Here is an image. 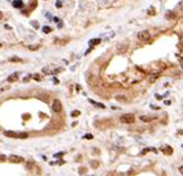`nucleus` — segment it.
I'll return each instance as SVG.
<instances>
[{
  "label": "nucleus",
  "mask_w": 183,
  "mask_h": 176,
  "mask_svg": "<svg viewBox=\"0 0 183 176\" xmlns=\"http://www.w3.org/2000/svg\"><path fill=\"white\" fill-rule=\"evenodd\" d=\"M29 80H30V77H25L24 78V82H29Z\"/></svg>",
  "instance_id": "nucleus-27"
},
{
  "label": "nucleus",
  "mask_w": 183,
  "mask_h": 176,
  "mask_svg": "<svg viewBox=\"0 0 183 176\" xmlns=\"http://www.w3.org/2000/svg\"><path fill=\"white\" fill-rule=\"evenodd\" d=\"M33 77H34V80H36V81H40V76H38V74H34Z\"/></svg>",
  "instance_id": "nucleus-23"
},
{
  "label": "nucleus",
  "mask_w": 183,
  "mask_h": 176,
  "mask_svg": "<svg viewBox=\"0 0 183 176\" xmlns=\"http://www.w3.org/2000/svg\"><path fill=\"white\" fill-rule=\"evenodd\" d=\"M178 8H180V9H183V2H182V3H179V4H178Z\"/></svg>",
  "instance_id": "nucleus-29"
},
{
  "label": "nucleus",
  "mask_w": 183,
  "mask_h": 176,
  "mask_svg": "<svg viewBox=\"0 0 183 176\" xmlns=\"http://www.w3.org/2000/svg\"><path fill=\"white\" fill-rule=\"evenodd\" d=\"M100 42H101V39H100V38H94V39H91V41H90L88 43H90V46H91V47H94V46L99 45Z\"/></svg>",
  "instance_id": "nucleus-9"
},
{
  "label": "nucleus",
  "mask_w": 183,
  "mask_h": 176,
  "mask_svg": "<svg viewBox=\"0 0 183 176\" xmlns=\"http://www.w3.org/2000/svg\"><path fill=\"white\" fill-rule=\"evenodd\" d=\"M79 115H80V112H79L78 110H74V111L72 112V116H73V117H77V116H79Z\"/></svg>",
  "instance_id": "nucleus-18"
},
{
  "label": "nucleus",
  "mask_w": 183,
  "mask_h": 176,
  "mask_svg": "<svg viewBox=\"0 0 183 176\" xmlns=\"http://www.w3.org/2000/svg\"><path fill=\"white\" fill-rule=\"evenodd\" d=\"M182 147H183V145H182Z\"/></svg>",
  "instance_id": "nucleus-32"
},
{
  "label": "nucleus",
  "mask_w": 183,
  "mask_h": 176,
  "mask_svg": "<svg viewBox=\"0 0 183 176\" xmlns=\"http://www.w3.org/2000/svg\"><path fill=\"white\" fill-rule=\"evenodd\" d=\"M4 134H5L7 137H13V138H17V133H16V132H12V130H5Z\"/></svg>",
  "instance_id": "nucleus-10"
},
{
  "label": "nucleus",
  "mask_w": 183,
  "mask_h": 176,
  "mask_svg": "<svg viewBox=\"0 0 183 176\" xmlns=\"http://www.w3.org/2000/svg\"><path fill=\"white\" fill-rule=\"evenodd\" d=\"M43 31H44L46 34H48V33H51V31H52V29H51L49 26H43Z\"/></svg>",
  "instance_id": "nucleus-17"
},
{
  "label": "nucleus",
  "mask_w": 183,
  "mask_h": 176,
  "mask_svg": "<svg viewBox=\"0 0 183 176\" xmlns=\"http://www.w3.org/2000/svg\"><path fill=\"white\" fill-rule=\"evenodd\" d=\"M134 120H135V116L133 113H125V115L119 116V121L124 124H133Z\"/></svg>",
  "instance_id": "nucleus-1"
},
{
  "label": "nucleus",
  "mask_w": 183,
  "mask_h": 176,
  "mask_svg": "<svg viewBox=\"0 0 183 176\" xmlns=\"http://www.w3.org/2000/svg\"><path fill=\"white\" fill-rule=\"evenodd\" d=\"M138 38H139V41H149L151 39V33L148 30H143V31H140L138 34Z\"/></svg>",
  "instance_id": "nucleus-2"
},
{
  "label": "nucleus",
  "mask_w": 183,
  "mask_h": 176,
  "mask_svg": "<svg viewBox=\"0 0 183 176\" xmlns=\"http://www.w3.org/2000/svg\"><path fill=\"white\" fill-rule=\"evenodd\" d=\"M61 5H63V4H61V2H56V7H57V8H60Z\"/></svg>",
  "instance_id": "nucleus-26"
},
{
  "label": "nucleus",
  "mask_w": 183,
  "mask_h": 176,
  "mask_svg": "<svg viewBox=\"0 0 183 176\" xmlns=\"http://www.w3.org/2000/svg\"><path fill=\"white\" fill-rule=\"evenodd\" d=\"M9 161L12 163H19V162H22L24 159L21 158V156H18V155H11L9 156Z\"/></svg>",
  "instance_id": "nucleus-5"
},
{
  "label": "nucleus",
  "mask_w": 183,
  "mask_h": 176,
  "mask_svg": "<svg viewBox=\"0 0 183 176\" xmlns=\"http://www.w3.org/2000/svg\"><path fill=\"white\" fill-rule=\"evenodd\" d=\"M31 26H33V28H35V29H38V28H39V24H38V22H35V21H31Z\"/></svg>",
  "instance_id": "nucleus-21"
},
{
  "label": "nucleus",
  "mask_w": 183,
  "mask_h": 176,
  "mask_svg": "<svg viewBox=\"0 0 183 176\" xmlns=\"http://www.w3.org/2000/svg\"><path fill=\"white\" fill-rule=\"evenodd\" d=\"M83 138H88V140H91V138H92V134H86V136L83 137Z\"/></svg>",
  "instance_id": "nucleus-24"
},
{
  "label": "nucleus",
  "mask_w": 183,
  "mask_h": 176,
  "mask_svg": "<svg viewBox=\"0 0 183 176\" xmlns=\"http://www.w3.org/2000/svg\"><path fill=\"white\" fill-rule=\"evenodd\" d=\"M8 61H11V63H22L24 60L21 57H18V56H12V57H9Z\"/></svg>",
  "instance_id": "nucleus-7"
},
{
  "label": "nucleus",
  "mask_w": 183,
  "mask_h": 176,
  "mask_svg": "<svg viewBox=\"0 0 183 176\" xmlns=\"http://www.w3.org/2000/svg\"><path fill=\"white\" fill-rule=\"evenodd\" d=\"M116 99H117V101H124V102H126V98H125V96H119V95H117Z\"/></svg>",
  "instance_id": "nucleus-19"
},
{
  "label": "nucleus",
  "mask_w": 183,
  "mask_h": 176,
  "mask_svg": "<svg viewBox=\"0 0 183 176\" xmlns=\"http://www.w3.org/2000/svg\"><path fill=\"white\" fill-rule=\"evenodd\" d=\"M174 17H175V14H174L173 12H168V13H166V18H168V20H170V18H174Z\"/></svg>",
  "instance_id": "nucleus-16"
},
{
  "label": "nucleus",
  "mask_w": 183,
  "mask_h": 176,
  "mask_svg": "<svg viewBox=\"0 0 183 176\" xmlns=\"http://www.w3.org/2000/svg\"><path fill=\"white\" fill-rule=\"evenodd\" d=\"M63 155H64V153H56L53 156L55 158H63Z\"/></svg>",
  "instance_id": "nucleus-20"
},
{
  "label": "nucleus",
  "mask_w": 183,
  "mask_h": 176,
  "mask_svg": "<svg viewBox=\"0 0 183 176\" xmlns=\"http://www.w3.org/2000/svg\"><path fill=\"white\" fill-rule=\"evenodd\" d=\"M179 171H180V172L183 173V166H182V167H179Z\"/></svg>",
  "instance_id": "nucleus-31"
},
{
  "label": "nucleus",
  "mask_w": 183,
  "mask_h": 176,
  "mask_svg": "<svg viewBox=\"0 0 183 176\" xmlns=\"http://www.w3.org/2000/svg\"><path fill=\"white\" fill-rule=\"evenodd\" d=\"M5 159H7V156L3 155V154H0V162H5Z\"/></svg>",
  "instance_id": "nucleus-22"
},
{
  "label": "nucleus",
  "mask_w": 183,
  "mask_h": 176,
  "mask_svg": "<svg viewBox=\"0 0 183 176\" xmlns=\"http://www.w3.org/2000/svg\"><path fill=\"white\" fill-rule=\"evenodd\" d=\"M27 48H29L30 51H36V50L39 48V45H29Z\"/></svg>",
  "instance_id": "nucleus-14"
},
{
  "label": "nucleus",
  "mask_w": 183,
  "mask_h": 176,
  "mask_svg": "<svg viewBox=\"0 0 183 176\" xmlns=\"http://www.w3.org/2000/svg\"><path fill=\"white\" fill-rule=\"evenodd\" d=\"M126 50H127V46H126V45H125V46H119V47H118V52H121V54L126 52Z\"/></svg>",
  "instance_id": "nucleus-15"
},
{
  "label": "nucleus",
  "mask_w": 183,
  "mask_h": 176,
  "mask_svg": "<svg viewBox=\"0 0 183 176\" xmlns=\"http://www.w3.org/2000/svg\"><path fill=\"white\" fill-rule=\"evenodd\" d=\"M17 78H18V74H17V73H12V74L8 77V80H7V81H8V82H16V81H17Z\"/></svg>",
  "instance_id": "nucleus-8"
},
{
  "label": "nucleus",
  "mask_w": 183,
  "mask_h": 176,
  "mask_svg": "<svg viewBox=\"0 0 183 176\" xmlns=\"http://www.w3.org/2000/svg\"><path fill=\"white\" fill-rule=\"evenodd\" d=\"M160 76V73H155V74H151L149 76V82H155L157 80V77Z\"/></svg>",
  "instance_id": "nucleus-12"
},
{
  "label": "nucleus",
  "mask_w": 183,
  "mask_h": 176,
  "mask_svg": "<svg viewBox=\"0 0 183 176\" xmlns=\"http://www.w3.org/2000/svg\"><path fill=\"white\" fill-rule=\"evenodd\" d=\"M179 64H180V68L183 69V57H180V60H179Z\"/></svg>",
  "instance_id": "nucleus-25"
},
{
  "label": "nucleus",
  "mask_w": 183,
  "mask_h": 176,
  "mask_svg": "<svg viewBox=\"0 0 183 176\" xmlns=\"http://www.w3.org/2000/svg\"><path fill=\"white\" fill-rule=\"evenodd\" d=\"M161 151L164 153L165 155H171L173 154V147L169 146V145H164V146L161 147Z\"/></svg>",
  "instance_id": "nucleus-4"
},
{
  "label": "nucleus",
  "mask_w": 183,
  "mask_h": 176,
  "mask_svg": "<svg viewBox=\"0 0 183 176\" xmlns=\"http://www.w3.org/2000/svg\"><path fill=\"white\" fill-rule=\"evenodd\" d=\"M152 119H153L152 116H140V120L141 121H146V123H151Z\"/></svg>",
  "instance_id": "nucleus-11"
},
{
  "label": "nucleus",
  "mask_w": 183,
  "mask_h": 176,
  "mask_svg": "<svg viewBox=\"0 0 183 176\" xmlns=\"http://www.w3.org/2000/svg\"><path fill=\"white\" fill-rule=\"evenodd\" d=\"M52 110H53V112H56V113H58V112H61V110H63V106H61V102L60 101H53V103H52Z\"/></svg>",
  "instance_id": "nucleus-3"
},
{
  "label": "nucleus",
  "mask_w": 183,
  "mask_h": 176,
  "mask_svg": "<svg viewBox=\"0 0 183 176\" xmlns=\"http://www.w3.org/2000/svg\"><path fill=\"white\" fill-rule=\"evenodd\" d=\"M92 167L96 168V167H97V162H92Z\"/></svg>",
  "instance_id": "nucleus-28"
},
{
  "label": "nucleus",
  "mask_w": 183,
  "mask_h": 176,
  "mask_svg": "<svg viewBox=\"0 0 183 176\" xmlns=\"http://www.w3.org/2000/svg\"><path fill=\"white\" fill-rule=\"evenodd\" d=\"M27 137H29V134L25 133V132H22V133H17V138H27Z\"/></svg>",
  "instance_id": "nucleus-13"
},
{
  "label": "nucleus",
  "mask_w": 183,
  "mask_h": 176,
  "mask_svg": "<svg viewBox=\"0 0 183 176\" xmlns=\"http://www.w3.org/2000/svg\"><path fill=\"white\" fill-rule=\"evenodd\" d=\"M13 7L21 9L24 7V2H22V0H14V2H13Z\"/></svg>",
  "instance_id": "nucleus-6"
},
{
  "label": "nucleus",
  "mask_w": 183,
  "mask_h": 176,
  "mask_svg": "<svg viewBox=\"0 0 183 176\" xmlns=\"http://www.w3.org/2000/svg\"><path fill=\"white\" fill-rule=\"evenodd\" d=\"M31 166H33V163H31V162H29V163H27V168L30 170V168H31Z\"/></svg>",
  "instance_id": "nucleus-30"
}]
</instances>
